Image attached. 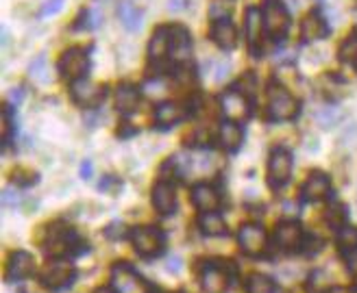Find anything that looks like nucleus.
<instances>
[{
  "mask_svg": "<svg viewBox=\"0 0 357 293\" xmlns=\"http://www.w3.org/2000/svg\"><path fill=\"white\" fill-rule=\"evenodd\" d=\"M40 246L48 259L55 261V259H68V256L77 254L79 252L77 246H81V241L73 226H68L66 222H55V224L44 226Z\"/></svg>",
  "mask_w": 357,
  "mask_h": 293,
  "instance_id": "f257e3e1",
  "label": "nucleus"
},
{
  "mask_svg": "<svg viewBox=\"0 0 357 293\" xmlns=\"http://www.w3.org/2000/svg\"><path fill=\"white\" fill-rule=\"evenodd\" d=\"M196 271L203 293H229L238 276V269L231 261H203Z\"/></svg>",
  "mask_w": 357,
  "mask_h": 293,
  "instance_id": "f03ea898",
  "label": "nucleus"
},
{
  "mask_svg": "<svg viewBox=\"0 0 357 293\" xmlns=\"http://www.w3.org/2000/svg\"><path fill=\"white\" fill-rule=\"evenodd\" d=\"M301 102L290 94L283 85L273 83L268 87V104H266V118L271 122H290L298 116Z\"/></svg>",
  "mask_w": 357,
  "mask_h": 293,
  "instance_id": "7ed1b4c3",
  "label": "nucleus"
},
{
  "mask_svg": "<svg viewBox=\"0 0 357 293\" xmlns=\"http://www.w3.org/2000/svg\"><path fill=\"white\" fill-rule=\"evenodd\" d=\"M129 241L142 259H157L166 250V237L155 226H137L129 230Z\"/></svg>",
  "mask_w": 357,
  "mask_h": 293,
  "instance_id": "20e7f679",
  "label": "nucleus"
},
{
  "mask_svg": "<svg viewBox=\"0 0 357 293\" xmlns=\"http://www.w3.org/2000/svg\"><path fill=\"white\" fill-rule=\"evenodd\" d=\"M116 293H153L151 283L129 263H116L112 267V283Z\"/></svg>",
  "mask_w": 357,
  "mask_h": 293,
  "instance_id": "39448f33",
  "label": "nucleus"
},
{
  "mask_svg": "<svg viewBox=\"0 0 357 293\" xmlns=\"http://www.w3.org/2000/svg\"><path fill=\"white\" fill-rule=\"evenodd\" d=\"M77 280V269L68 259H55L40 271V285L50 291H61Z\"/></svg>",
  "mask_w": 357,
  "mask_h": 293,
  "instance_id": "423d86ee",
  "label": "nucleus"
},
{
  "mask_svg": "<svg viewBox=\"0 0 357 293\" xmlns=\"http://www.w3.org/2000/svg\"><path fill=\"white\" fill-rule=\"evenodd\" d=\"M305 237L307 235L303 230L301 222H296V219H283V222L277 224V228L273 232V244L283 254H294V252L303 250Z\"/></svg>",
  "mask_w": 357,
  "mask_h": 293,
  "instance_id": "0eeeda50",
  "label": "nucleus"
},
{
  "mask_svg": "<svg viewBox=\"0 0 357 293\" xmlns=\"http://www.w3.org/2000/svg\"><path fill=\"white\" fill-rule=\"evenodd\" d=\"M220 111H222L225 120L244 124L248 118H251V98H248L244 91H240L238 87L229 89L220 96Z\"/></svg>",
  "mask_w": 357,
  "mask_h": 293,
  "instance_id": "6e6552de",
  "label": "nucleus"
},
{
  "mask_svg": "<svg viewBox=\"0 0 357 293\" xmlns=\"http://www.w3.org/2000/svg\"><path fill=\"white\" fill-rule=\"evenodd\" d=\"M261 15H264L266 33L271 35L273 40L285 38V33L290 29V13L283 7V3H279V0H266Z\"/></svg>",
  "mask_w": 357,
  "mask_h": 293,
  "instance_id": "1a4fd4ad",
  "label": "nucleus"
},
{
  "mask_svg": "<svg viewBox=\"0 0 357 293\" xmlns=\"http://www.w3.org/2000/svg\"><path fill=\"white\" fill-rule=\"evenodd\" d=\"M292 155L285 148H275L268 159V185L273 189H281L288 185V180L292 176Z\"/></svg>",
  "mask_w": 357,
  "mask_h": 293,
  "instance_id": "9d476101",
  "label": "nucleus"
},
{
  "mask_svg": "<svg viewBox=\"0 0 357 293\" xmlns=\"http://www.w3.org/2000/svg\"><path fill=\"white\" fill-rule=\"evenodd\" d=\"M238 246L246 256H251V259H259V256H264L268 250V235H266L264 226L244 224L238 230Z\"/></svg>",
  "mask_w": 357,
  "mask_h": 293,
  "instance_id": "9b49d317",
  "label": "nucleus"
},
{
  "mask_svg": "<svg viewBox=\"0 0 357 293\" xmlns=\"http://www.w3.org/2000/svg\"><path fill=\"white\" fill-rule=\"evenodd\" d=\"M89 70V54L83 48H70L63 52V57L59 59V72L61 77L70 83L85 79Z\"/></svg>",
  "mask_w": 357,
  "mask_h": 293,
  "instance_id": "f8f14e48",
  "label": "nucleus"
},
{
  "mask_svg": "<svg viewBox=\"0 0 357 293\" xmlns=\"http://www.w3.org/2000/svg\"><path fill=\"white\" fill-rule=\"evenodd\" d=\"M35 274V259L33 254L26 250H15L9 254L7 259V269H5V280L7 283H22L31 278Z\"/></svg>",
  "mask_w": 357,
  "mask_h": 293,
  "instance_id": "ddd939ff",
  "label": "nucleus"
},
{
  "mask_svg": "<svg viewBox=\"0 0 357 293\" xmlns=\"http://www.w3.org/2000/svg\"><path fill=\"white\" fill-rule=\"evenodd\" d=\"M331 191H333L331 178L325 172H312L307 180L303 182L301 198L303 203H323V200L331 198Z\"/></svg>",
  "mask_w": 357,
  "mask_h": 293,
  "instance_id": "4468645a",
  "label": "nucleus"
},
{
  "mask_svg": "<svg viewBox=\"0 0 357 293\" xmlns=\"http://www.w3.org/2000/svg\"><path fill=\"white\" fill-rule=\"evenodd\" d=\"M264 15L259 9H246L244 13V33H246V44L251 48L255 57H261L264 48Z\"/></svg>",
  "mask_w": 357,
  "mask_h": 293,
  "instance_id": "2eb2a0df",
  "label": "nucleus"
},
{
  "mask_svg": "<svg viewBox=\"0 0 357 293\" xmlns=\"http://www.w3.org/2000/svg\"><path fill=\"white\" fill-rule=\"evenodd\" d=\"M190 200H192V205L199 209L201 213L220 211V207H222L220 191L213 185H209V182H199V185H194L192 191H190Z\"/></svg>",
  "mask_w": 357,
  "mask_h": 293,
  "instance_id": "dca6fc26",
  "label": "nucleus"
},
{
  "mask_svg": "<svg viewBox=\"0 0 357 293\" xmlns=\"http://www.w3.org/2000/svg\"><path fill=\"white\" fill-rule=\"evenodd\" d=\"M153 207L162 215H172L176 211V185L170 178H162L153 187Z\"/></svg>",
  "mask_w": 357,
  "mask_h": 293,
  "instance_id": "f3484780",
  "label": "nucleus"
},
{
  "mask_svg": "<svg viewBox=\"0 0 357 293\" xmlns=\"http://www.w3.org/2000/svg\"><path fill=\"white\" fill-rule=\"evenodd\" d=\"M170 59V29H157L149 44L151 68H164Z\"/></svg>",
  "mask_w": 357,
  "mask_h": 293,
  "instance_id": "a211bd4d",
  "label": "nucleus"
},
{
  "mask_svg": "<svg viewBox=\"0 0 357 293\" xmlns=\"http://www.w3.org/2000/svg\"><path fill=\"white\" fill-rule=\"evenodd\" d=\"M70 94H73V100L81 106H98L105 98V87L94 85L89 81H75L73 87H70Z\"/></svg>",
  "mask_w": 357,
  "mask_h": 293,
  "instance_id": "6ab92c4d",
  "label": "nucleus"
},
{
  "mask_svg": "<svg viewBox=\"0 0 357 293\" xmlns=\"http://www.w3.org/2000/svg\"><path fill=\"white\" fill-rule=\"evenodd\" d=\"M188 116H190V106L178 104V102H162L155 109V122L157 126H164V128L181 124Z\"/></svg>",
  "mask_w": 357,
  "mask_h": 293,
  "instance_id": "aec40b11",
  "label": "nucleus"
},
{
  "mask_svg": "<svg viewBox=\"0 0 357 293\" xmlns=\"http://www.w3.org/2000/svg\"><path fill=\"white\" fill-rule=\"evenodd\" d=\"M170 59L174 63H185L190 59V35L185 29H170Z\"/></svg>",
  "mask_w": 357,
  "mask_h": 293,
  "instance_id": "412c9836",
  "label": "nucleus"
},
{
  "mask_svg": "<svg viewBox=\"0 0 357 293\" xmlns=\"http://www.w3.org/2000/svg\"><path fill=\"white\" fill-rule=\"evenodd\" d=\"M211 40L216 42L220 48H225V50L234 48L238 44V31H236L234 24H231L229 17H220V20L213 22V26H211Z\"/></svg>",
  "mask_w": 357,
  "mask_h": 293,
  "instance_id": "4be33fe9",
  "label": "nucleus"
},
{
  "mask_svg": "<svg viewBox=\"0 0 357 293\" xmlns=\"http://www.w3.org/2000/svg\"><path fill=\"white\" fill-rule=\"evenodd\" d=\"M218 141L227 152H236L242 141H244V133H242V126L238 122H229L225 120L218 128Z\"/></svg>",
  "mask_w": 357,
  "mask_h": 293,
  "instance_id": "5701e85b",
  "label": "nucleus"
},
{
  "mask_svg": "<svg viewBox=\"0 0 357 293\" xmlns=\"http://www.w3.org/2000/svg\"><path fill=\"white\" fill-rule=\"evenodd\" d=\"M301 33H303V40L305 42H316V40H323L327 38L329 33V26L325 22V17L312 11L305 15V20H303V26H301Z\"/></svg>",
  "mask_w": 357,
  "mask_h": 293,
  "instance_id": "b1692460",
  "label": "nucleus"
},
{
  "mask_svg": "<svg viewBox=\"0 0 357 293\" xmlns=\"http://www.w3.org/2000/svg\"><path fill=\"white\" fill-rule=\"evenodd\" d=\"M139 100H142L139 89L133 85H120L116 89V109L124 116H131L133 111H137Z\"/></svg>",
  "mask_w": 357,
  "mask_h": 293,
  "instance_id": "393cba45",
  "label": "nucleus"
},
{
  "mask_svg": "<svg viewBox=\"0 0 357 293\" xmlns=\"http://www.w3.org/2000/svg\"><path fill=\"white\" fill-rule=\"evenodd\" d=\"M196 226H199L201 235H205V237H222V235H227V224H225V219H222V215L218 211L201 213Z\"/></svg>",
  "mask_w": 357,
  "mask_h": 293,
  "instance_id": "a878e982",
  "label": "nucleus"
},
{
  "mask_svg": "<svg viewBox=\"0 0 357 293\" xmlns=\"http://www.w3.org/2000/svg\"><path fill=\"white\" fill-rule=\"evenodd\" d=\"M344 118H347V113L337 104H327V106L318 109V111L314 113V122L320 128H333L337 124H342Z\"/></svg>",
  "mask_w": 357,
  "mask_h": 293,
  "instance_id": "bb28decb",
  "label": "nucleus"
},
{
  "mask_svg": "<svg viewBox=\"0 0 357 293\" xmlns=\"http://www.w3.org/2000/svg\"><path fill=\"white\" fill-rule=\"evenodd\" d=\"M118 17L129 31H137L142 26V17H144V13H142V9H137L135 3H131V0H122L118 7Z\"/></svg>",
  "mask_w": 357,
  "mask_h": 293,
  "instance_id": "cd10ccee",
  "label": "nucleus"
},
{
  "mask_svg": "<svg viewBox=\"0 0 357 293\" xmlns=\"http://www.w3.org/2000/svg\"><path fill=\"white\" fill-rule=\"evenodd\" d=\"M335 244H337V250L340 254H347L351 250L357 248V228L351 226V224H344L342 228L335 230Z\"/></svg>",
  "mask_w": 357,
  "mask_h": 293,
  "instance_id": "c85d7f7f",
  "label": "nucleus"
},
{
  "mask_svg": "<svg viewBox=\"0 0 357 293\" xmlns=\"http://www.w3.org/2000/svg\"><path fill=\"white\" fill-rule=\"evenodd\" d=\"M246 293H277V283L264 274H253L246 280Z\"/></svg>",
  "mask_w": 357,
  "mask_h": 293,
  "instance_id": "c756f323",
  "label": "nucleus"
},
{
  "mask_svg": "<svg viewBox=\"0 0 357 293\" xmlns=\"http://www.w3.org/2000/svg\"><path fill=\"white\" fill-rule=\"evenodd\" d=\"M340 61L347 63V65H355L357 68V31H353L349 38L342 42L340 46Z\"/></svg>",
  "mask_w": 357,
  "mask_h": 293,
  "instance_id": "7c9ffc66",
  "label": "nucleus"
},
{
  "mask_svg": "<svg viewBox=\"0 0 357 293\" xmlns=\"http://www.w3.org/2000/svg\"><path fill=\"white\" fill-rule=\"evenodd\" d=\"M325 219H327V224H329L333 230H337V228H342L344 224H349V222H347V209H344L342 205H337V203H331V205L327 207Z\"/></svg>",
  "mask_w": 357,
  "mask_h": 293,
  "instance_id": "2f4dec72",
  "label": "nucleus"
},
{
  "mask_svg": "<svg viewBox=\"0 0 357 293\" xmlns=\"http://www.w3.org/2000/svg\"><path fill=\"white\" fill-rule=\"evenodd\" d=\"M29 77L38 83H48V65H46V54H40L29 68Z\"/></svg>",
  "mask_w": 357,
  "mask_h": 293,
  "instance_id": "473e14b6",
  "label": "nucleus"
},
{
  "mask_svg": "<svg viewBox=\"0 0 357 293\" xmlns=\"http://www.w3.org/2000/svg\"><path fill=\"white\" fill-rule=\"evenodd\" d=\"M11 182H13L15 187H20V189H24V187H33L35 182H38V174L20 168V170H15V172L11 174Z\"/></svg>",
  "mask_w": 357,
  "mask_h": 293,
  "instance_id": "72a5a7b5",
  "label": "nucleus"
},
{
  "mask_svg": "<svg viewBox=\"0 0 357 293\" xmlns=\"http://www.w3.org/2000/svg\"><path fill=\"white\" fill-rule=\"evenodd\" d=\"M329 287L331 283H327V276L323 271H314L307 280V293H325Z\"/></svg>",
  "mask_w": 357,
  "mask_h": 293,
  "instance_id": "f704fd0d",
  "label": "nucleus"
},
{
  "mask_svg": "<svg viewBox=\"0 0 357 293\" xmlns=\"http://www.w3.org/2000/svg\"><path fill=\"white\" fill-rule=\"evenodd\" d=\"M0 200H3V207H17L22 203L20 187H7L3 191V196H0Z\"/></svg>",
  "mask_w": 357,
  "mask_h": 293,
  "instance_id": "c9c22d12",
  "label": "nucleus"
},
{
  "mask_svg": "<svg viewBox=\"0 0 357 293\" xmlns=\"http://www.w3.org/2000/svg\"><path fill=\"white\" fill-rule=\"evenodd\" d=\"M0 122H3V143H9L11 139V133H13V118H11V106L7 104L3 109V118H0Z\"/></svg>",
  "mask_w": 357,
  "mask_h": 293,
  "instance_id": "e433bc0d",
  "label": "nucleus"
},
{
  "mask_svg": "<svg viewBox=\"0 0 357 293\" xmlns=\"http://www.w3.org/2000/svg\"><path fill=\"white\" fill-rule=\"evenodd\" d=\"M320 248H323V241L318 239V237H312V235H307L305 237V244H303V254H307V256H314L316 252H320Z\"/></svg>",
  "mask_w": 357,
  "mask_h": 293,
  "instance_id": "4c0bfd02",
  "label": "nucleus"
},
{
  "mask_svg": "<svg viewBox=\"0 0 357 293\" xmlns=\"http://www.w3.org/2000/svg\"><path fill=\"white\" fill-rule=\"evenodd\" d=\"M342 259H344V265H347L349 274L357 278V248L347 252V254H342Z\"/></svg>",
  "mask_w": 357,
  "mask_h": 293,
  "instance_id": "58836bf2",
  "label": "nucleus"
},
{
  "mask_svg": "<svg viewBox=\"0 0 357 293\" xmlns=\"http://www.w3.org/2000/svg\"><path fill=\"white\" fill-rule=\"evenodd\" d=\"M61 7H63V0H48V3L42 7V15L46 17V15L57 13V11H61Z\"/></svg>",
  "mask_w": 357,
  "mask_h": 293,
  "instance_id": "ea45409f",
  "label": "nucleus"
},
{
  "mask_svg": "<svg viewBox=\"0 0 357 293\" xmlns=\"http://www.w3.org/2000/svg\"><path fill=\"white\" fill-rule=\"evenodd\" d=\"M89 176H92V163H89V161H83V166H81V178H89Z\"/></svg>",
  "mask_w": 357,
  "mask_h": 293,
  "instance_id": "a19ab883",
  "label": "nucleus"
},
{
  "mask_svg": "<svg viewBox=\"0 0 357 293\" xmlns=\"http://www.w3.org/2000/svg\"><path fill=\"white\" fill-rule=\"evenodd\" d=\"M168 9L170 11H181V9H185V0H170Z\"/></svg>",
  "mask_w": 357,
  "mask_h": 293,
  "instance_id": "79ce46f5",
  "label": "nucleus"
},
{
  "mask_svg": "<svg viewBox=\"0 0 357 293\" xmlns=\"http://www.w3.org/2000/svg\"><path fill=\"white\" fill-rule=\"evenodd\" d=\"M325 293H353L349 287H342V285H331Z\"/></svg>",
  "mask_w": 357,
  "mask_h": 293,
  "instance_id": "37998d69",
  "label": "nucleus"
},
{
  "mask_svg": "<svg viewBox=\"0 0 357 293\" xmlns=\"http://www.w3.org/2000/svg\"><path fill=\"white\" fill-rule=\"evenodd\" d=\"M9 98H11V102H15V104H17V102H22V91H20V89H13Z\"/></svg>",
  "mask_w": 357,
  "mask_h": 293,
  "instance_id": "c03bdc74",
  "label": "nucleus"
},
{
  "mask_svg": "<svg viewBox=\"0 0 357 293\" xmlns=\"http://www.w3.org/2000/svg\"><path fill=\"white\" fill-rule=\"evenodd\" d=\"M168 269H170V271H178V269H181V261H178V259H170Z\"/></svg>",
  "mask_w": 357,
  "mask_h": 293,
  "instance_id": "a18cd8bd",
  "label": "nucleus"
},
{
  "mask_svg": "<svg viewBox=\"0 0 357 293\" xmlns=\"http://www.w3.org/2000/svg\"><path fill=\"white\" fill-rule=\"evenodd\" d=\"M94 293H116V289H114L112 285H105V287H98V289H94Z\"/></svg>",
  "mask_w": 357,
  "mask_h": 293,
  "instance_id": "49530a36",
  "label": "nucleus"
},
{
  "mask_svg": "<svg viewBox=\"0 0 357 293\" xmlns=\"http://www.w3.org/2000/svg\"><path fill=\"white\" fill-rule=\"evenodd\" d=\"M353 293H357V287H355V289H353Z\"/></svg>",
  "mask_w": 357,
  "mask_h": 293,
  "instance_id": "de8ad7c7",
  "label": "nucleus"
}]
</instances>
